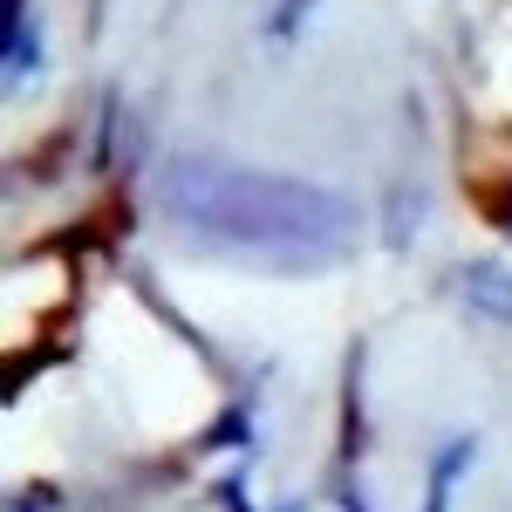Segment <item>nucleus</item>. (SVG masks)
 Returning <instances> with one entry per match:
<instances>
[{
  "label": "nucleus",
  "mask_w": 512,
  "mask_h": 512,
  "mask_svg": "<svg viewBox=\"0 0 512 512\" xmlns=\"http://www.w3.org/2000/svg\"><path fill=\"white\" fill-rule=\"evenodd\" d=\"M164 212L192 239L253 267H335L355 246V205L315 178H287L233 158H171L158 171Z\"/></svg>",
  "instance_id": "obj_1"
},
{
  "label": "nucleus",
  "mask_w": 512,
  "mask_h": 512,
  "mask_svg": "<svg viewBox=\"0 0 512 512\" xmlns=\"http://www.w3.org/2000/svg\"><path fill=\"white\" fill-rule=\"evenodd\" d=\"M465 458H472V444H444V458H437V472H431V512H444L451 485H458V472H465Z\"/></svg>",
  "instance_id": "obj_2"
}]
</instances>
